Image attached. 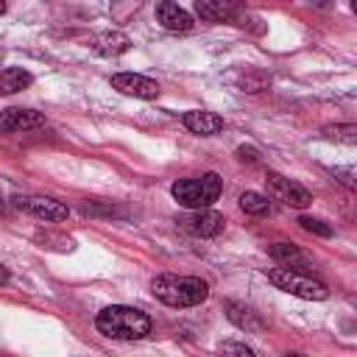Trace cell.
Wrapping results in <instances>:
<instances>
[{"mask_svg": "<svg viewBox=\"0 0 357 357\" xmlns=\"http://www.w3.org/2000/svg\"><path fill=\"white\" fill-rule=\"evenodd\" d=\"M95 326L100 335L112 337V340H139L145 335H151V318L137 310V307H126V304H112L103 307L95 318Z\"/></svg>", "mask_w": 357, "mask_h": 357, "instance_id": "6da1fadb", "label": "cell"}, {"mask_svg": "<svg viewBox=\"0 0 357 357\" xmlns=\"http://www.w3.org/2000/svg\"><path fill=\"white\" fill-rule=\"evenodd\" d=\"M151 293L167 307H195L206 301L209 284L201 276H178V273H159L151 282Z\"/></svg>", "mask_w": 357, "mask_h": 357, "instance_id": "7a4b0ae2", "label": "cell"}, {"mask_svg": "<svg viewBox=\"0 0 357 357\" xmlns=\"http://www.w3.org/2000/svg\"><path fill=\"white\" fill-rule=\"evenodd\" d=\"M223 190V181L218 173H204V176H192V178H178L170 192L173 198L187 206V209H204V206H212L218 201Z\"/></svg>", "mask_w": 357, "mask_h": 357, "instance_id": "3957f363", "label": "cell"}, {"mask_svg": "<svg viewBox=\"0 0 357 357\" xmlns=\"http://www.w3.org/2000/svg\"><path fill=\"white\" fill-rule=\"evenodd\" d=\"M268 282L276 284L279 290L290 293V296H298V298H307V301H324L329 296V287L304 273V271H296V268H287V265H279V268H271L268 271Z\"/></svg>", "mask_w": 357, "mask_h": 357, "instance_id": "277c9868", "label": "cell"}, {"mask_svg": "<svg viewBox=\"0 0 357 357\" xmlns=\"http://www.w3.org/2000/svg\"><path fill=\"white\" fill-rule=\"evenodd\" d=\"M176 223H178L181 231H187L192 237H218L226 226V218L220 212L204 206V209H190V212L178 215Z\"/></svg>", "mask_w": 357, "mask_h": 357, "instance_id": "5b68a950", "label": "cell"}, {"mask_svg": "<svg viewBox=\"0 0 357 357\" xmlns=\"http://www.w3.org/2000/svg\"><path fill=\"white\" fill-rule=\"evenodd\" d=\"M265 184H268V192H271L276 201L287 204V206L304 209V206L312 204V192H310L304 184H298V181H293V178H287V176H282V173H268V176H265Z\"/></svg>", "mask_w": 357, "mask_h": 357, "instance_id": "8992f818", "label": "cell"}, {"mask_svg": "<svg viewBox=\"0 0 357 357\" xmlns=\"http://www.w3.org/2000/svg\"><path fill=\"white\" fill-rule=\"evenodd\" d=\"M14 206L39 218V220H45V223H61L70 215V209L61 201H53V198H45V195H20V198H14Z\"/></svg>", "mask_w": 357, "mask_h": 357, "instance_id": "52a82bcc", "label": "cell"}, {"mask_svg": "<svg viewBox=\"0 0 357 357\" xmlns=\"http://www.w3.org/2000/svg\"><path fill=\"white\" fill-rule=\"evenodd\" d=\"M112 86L123 95H134V98H145V100H153L162 92L153 78L139 75V73H117V75H112Z\"/></svg>", "mask_w": 357, "mask_h": 357, "instance_id": "ba28073f", "label": "cell"}, {"mask_svg": "<svg viewBox=\"0 0 357 357\" xmlns=\"http://www.w3.org/2000/svg\"><path fill=\"white\" fill-rule=\"evenodd\" d=\"M243 11V0H195V14L204 22H229Z\"/></svg>", "mask_w": 357, "mask_h": 357, "instance_id": "9c48e42d", "label": "cell"}, {"mask_svg": "<svg viewBox=\"0 0 357 357\" xmlns=\"http://www.w3.org/2000/svg\"><path fill=\"white\" fill-rule=\"evenodd\" d=\"M226 318L237 326V329H243V332H265L268 329V324H265V318L254 310V307H248V304H243V301H226Z\"/></svg>", "mask_w": 357, "mask_h": 357, "instance_id": "30bf717a", "label": "cell"}, {"mask_svg": "<svg viewBox=\"0 0 357 357\" xmlns=\"http://www.w3.org/2000/svg\"><path fill=\"white\" fill-rule=\"evenodd\" d=\"M265 251L279 265H287V268H296V271H304V273L312 271V259L298 245H293V243H271V245H265Z\"/></svg>", "mask_w": 357, "mask_h": 357, "instance_id": "8fae6325", "label": "cell"}, {"mask_svg": "<svg viewBox=\"0 0 357 357\" xmlns=\"http://www.w3.org/2000/svg\"><path fill=\"white\" fill-rule=\"evenodd\" d=\"M39 126H45V114L33 112V109H6L0 114V128L6 134H11V131H31V128H39Z\"/></svg>", "mask_w": 357, "mask_h": 357, "instance_id": "7c38bea8", "label": "cell"}, {"mask_svg": "<svg viewBox=\"0 0 357 357\" xmlns=\"http://www.w3.org/2000/svg\"><path fill=\"white\" fill-rule=\"evenodd\" d=\"M156 20H159V25L162 28H167V31H190L195 22H192V14L190 11H184L181 6H176V3H170V0H162L159 6H156Z\"/></svg>", "mask_w": 357, "mask_h": 357, "instance_id": "4fadbf2b", "label": "cell"}, {"mask_svg": "<svg viewBox=\"0 0 357 357\" xmlns=\"http://www.w3.org/2000/svg\"><path fill=\"white\" fill-rule=\"evenodd\" d=\"M184 126L192 131V134H201V137H212L218 131H223V117L215 114V112H206V109H195V112H184Z\"/></svg>", "mask_w": 357, "mask_h": 357, "instance_id": "5bb4252c", "label": "cell"}, {"mask_svg": "<svg viewBox=\"0 0 357 357\" xmlns=\"http://www.w3.org/2000/svg\"><path fill=\"white\" fill-rule=\"evenodd\" d=\"M131 47V39L120 31H106V33H98L92 36V50L103 53V56H120Z\"/></svg>", "mask_w": 357, "mask_h": 357, "instance_id": "9a60e30c", "label": "cell"}, {"mask_svg": "<svg viewBox=\"0 0 357 357\" xmlns=\"http://www.w3.org/2000/svg\"><path fill=\"white\" fill-rule=\"evenodd\" d=\"M31 84H33V75L28 70H22V67H6L0 73V92L3 95H14V92L25 89Z\"/></svg>", "mask_w": 357, "mask_h": 357, "instance_id": "2e32d148", "label": "cell"}, {"mask_svg": "<svg viewBox=\"0 0 357 357\" xmlns=\"http://www.w3.org/2000/svg\"><path fill=\"white\" fill-rule=\"evenodd\" d=\"M321 137L326 142H340V145H357V126L354 123H329L321 128Z\"/></svg>", "mask_w": 357, "mask_h": 357, "instance_id": "e0dca14e", "label": "cell"}, {"mask_svg": "<svg viewBox=\"0 0 357 357\" xmlns=\"http://www.w3.org/2000/svg\"><path fill=\"white\" fill-rule=\"evenodd\" d=\"M231 81H234L237 89H243V92H262V89L271 86V78H268L265 73H257V70H245V73H240V75H231Z\"/></svg>", "mask_w": 357, "mask_h": 357, "instance_id": "ac0fdd59", "label": "cell"}, {"mask_svg": "<svg viewBox=\"0 0 357 357\" xmlns=\"http://www.w3.org/2000/svg\"><path fill=\"white\" fill-rule=\"evenodd\" d=\"M240 209L243 212H248V215H268V209H271V201H268V195H262V192H254V190H245L243 195H240Z\"/></svg>", "mask_w": 357, "mask_h": 357, "instance_id": "d6986e66", "label": "cell"}, {"mask_svg": "<svg viewBox=\"0 0 357 357\" xmlns=\"http://www.w3.org/2000/svg\"><path fill=\"white\" fill-rule=\"evenodd\" d=\"M298 226H301L304 231H310V234H318V237H332V226H326V223H324V220H318V218L301 215V218H298Z\"/></svg>", "mask_w": 357, "mask_h": 357, "instance_id": "ffe728a7", "label": "cell"}, {"mask_svg": "<svg viewBox=\"0 0 357 357\" xmlns=\"http://www.w3.org/2000/svg\"><path fill=\"white\" fill-rule=\"evenodd\" d=\"M329 176H332L337 184H343V187H349V190L357 192V170H349V167H329Z\"/></svg>", "mask_w": 357, "mask_h": 357, "instance_id": "44dd1931", "label": "cell"}, {"mask_svg": "<svg viewBox=\"0 0 357 357\" xmlns=\"http://www.w3.org/2000/svg\"><path fill=\"white\" fill-rule=\"evenodd\" d=\"M218 349H220V351H231V354H243V357H254V349L245 346V343H231V340H226V343H220Z\"/></svg>", "mask_w": 357, "mask_h": 357, "instance_id": "7402d4cb", "label": "cell"}, {"mask_svg": "<svg viewBox=\"0 0 357 357\" xmlns=\"http://www.w3.org/2000/svg\"><path fill=\"white\" fill-rule=\"evenodd\" d=\"M237 159H240V162H251V165H257V162H259V153H257L254 148L240 145V148H237Z\"/></svg>", "mask_w": 357, "mask_h": 357, "instance_id": "603a6c76", "label": "cell"}, {"mask_svg": "<svg viewBox=\"0 0 357 357\" xmlns=\"http://www.w3.org/2000/svg\"><path fill=\"white\" fill-rule=\"evenodd\" d=\"M351 8H354V14H357V0H351Z\"/></svg>", "mask_w": 357, "mask_h": 357, "instance_id": "cb8c5ba5", "label": "cell"}]
</instances>
